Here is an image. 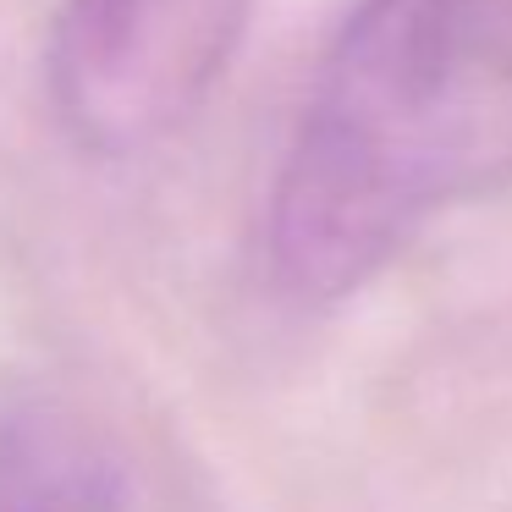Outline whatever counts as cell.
I'll use <instances>...</instances> for the list:
<instances>
[{
  "mask_svg": "<svg viewBox=\"0 0 512 512\" xmlns=\"http://www.w3.org/2000/svg\"><path fill=\"white\" fill-rule=\"evenodd\" d=\"M512 188V0H358L276 171L270 281L353 298L435 215Z\"/></svg>",
  "mask_w": 512,
  "mask_h": 512,
  "instance_id": "cell-1",
  "label": "cell"
},
{
  "mask_svg": "<svg viewBox=\"0 0 512 512\" xmlns=\"http://www.w3.org/2000/svg\"><path fill=\"white\" fill-rule=\"evenodd\" d=\"M254 0H61L45 50L50 105L94 155L171 138L226 72Z\"/></svg>",
  "mask_w": 512,
  "mask_h": 512,
  "instance_id": "cell-2",
  "label": "cell"
},
{
  "mask_svg": "<svg viewBox=\"0 0 512 512\" xmlns=\"http://www.w3.org/2000/svg\"><path fill=\"white\" fill-rule=\"evenodd\" d=\"M0 512H215L166 424L105 397H34L0 430Z\"/></svg>",
  "mask_w": 512,
  "mask_h": 512,
  "instance_id": "cell-3",
  "label": "cell"
}]
</instances>
